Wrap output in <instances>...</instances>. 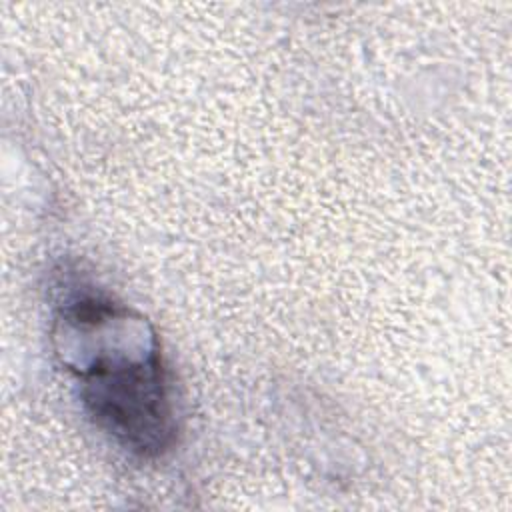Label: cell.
Instances as JSON below:
<instances>
[{
    "label": "cell",
    "mask_w": 512,
    "mask_h": 512,
    "mask_svg": "<svg viewBox=\"0 0 512 512\" xmlns=\"http://www.w3.org/2000/svg\"><path fill=\"white\" fill-rule=\"evenodd\" d=\"M52 344L96 428L138 458L172 448V388L160 340L142 314L104 294L74 290L58 304Z\"/></svg>",
    "instance_id": "obj_1"
}]
</instances>
